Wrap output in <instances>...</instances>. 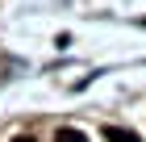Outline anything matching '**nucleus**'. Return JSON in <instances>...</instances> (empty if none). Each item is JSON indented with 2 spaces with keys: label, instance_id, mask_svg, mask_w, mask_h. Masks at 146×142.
<instances>
[{
  "label": "nucleus",
  "instance_id": "obj_3",
  "mask_svg": "<svg viewBox=\"0 0 146 142\" xmlns=\"http://www.w3.org/2000/svg\"><path fill=\"white\" fill-rule=\"evenodd\" d=\"M13 142H34V138H25V134H21V138H13Z\"/></svg>",
  "mask_w": 146,
  "mask_h": 142
},
{
  "label": "nucleus",
  "instance_id": "obj_2",
  "mask_svg": "<svg viewBox=\"0 0 146 142\" xmlns=\"http://www.w3.org/2000/svg\"><path fill=\"white\" fill-rule=\"evenodd\" d=\"M54 142H88V138H84L79 130H58V134H54Z\"/></svg>",
  "mask_w": 146,
  "mask_h": 142
},
{
  "label": "nucleus",
  "instance_id": "obj_1",
  "mask_svg": "<svg viewBox=\"0 0 146 142\" xmlns=\"http://www.w3.org/2000/svg\"><path fill=\"white\" fill-rule=\"evenodd\" d=\"M104 138H109V142H138V134H129V130H117V125H109V130H104Z\"/></svg>",
  "mask_w": 146,
  "mask_h": 142
}]
</instances>
